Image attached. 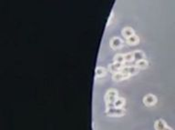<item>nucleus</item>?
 <instances>
[{
    "label": "nucleus",
    "mask_w": 175,
    "mask_h": 130,
    "mask_svg": "<svg viewBox=\"0 0 175 130\" xmlns=\"http://www.w3.org/2000/svg\"><path fill=\"white\" fill-rule=\"evenodd\" d=\"M117 98H118V91L115 89H110L106 93L105 100H106L107 106H108V108L114 107V103Z\"/></svg>",
    "instance_id": "1"
},
{
    "label": "nucleus",
    "mask_w": 175,
    "mask_h": 130,
    "mask_svg": "<svg viewBox=\"0 0 175 130\" xmlns=\"http://www.w3.org/2000/svg\"><path fill=\"white\" fill-rule=\"evenodd\" d=\"M125 114V111L122 108H118V107H110L108 108L106 111V115L110 116H121Z\"/></svg>",
    "instance_id": "2"
},
{
    "label": "nucleus",
    "mask_w": 175,
    "mask_h": 130,
    "mask_svg": "<svg viewBox=\"0 0 175 130\" xmlns=\"http://www.w3.org/2000/svg\"><path fill=\"white\" fill-rule=\"evenodd\" d=\"M156 103H157V97L155 96L154 95L149 94V95L145 96L143 97V104L145 106H154Z\"/></svg>",
    "instance_id": "3"
},
{
    "label": "nucleus",
    "mask_w": 175,
    "mask_h": 130,
    "mask_svg": "<svg viewBox=\"0 0 175 130\" xmlns=\"http://www.w3.org/2000/svg\"><path fill=\"white\" fill-rule=\"evenodd\" d=\"M139 67L137 66H123L122 69H121V72H124L126 74H128L130 76L131 75H135L139 72Z\"/></svg>",
    "instance_id": "4"
},
{
    "label": "nucleus",
    "mask_w": 175,
    "mask_h": 130,
    "mask_svg": "<svg viewBox=\"0 0 175 130\" xmlns=\"http://www.w3.org/2000/svg\"><path fill=\"white\" fill-rule=\"evenodd\" d=\"M131 76L126 74L124 72H117V73H113L112 75V79L114 81H121V80H124V79H127L129 78Z\"/></svg>",
    "instance_id": "5"
},
{
    "label": "nucleus",
    "mask_w": 175,
    "mask_h": 130,
    "mask_svg": "<svg viewBox=\"0 0 175 130\" xmlns=\"http://www.w3.org/2000/svg\"><path fill=\"white\" fill-rule=\"evenodd\" d=\"M123 66L122 64L120 63H117V62H114L113 64H110L109 66V68H110V71L112 72V73H117V72H120L121 69H122Z\"/></svg>",
    "instance_id": "6"
},
{
    "label": "nucleus",
    "mask_w": 175,
    "mask_h": 130,
    "mask_svg": "<svg viewBox=\"0 0 175 130\" xmlns=\"http://www.w3.org/2000/svg\"><path fill=\"white\" fill-rule=\"evenodd\" d=\"M110 46L112 48L117 49V48H120L122 46V40L120 37H113L110 40Z\"/></svg>",
    "instance_id": "7"
},
{
    "label": "nucleus",
    "mask_w": 175,
    "mask_h": 130,
    "mask_svg": "<svg viewBox=\"0 0 175 130\" xmlns=\"http://www.w3.org/2000/svg\"><path fill=\"white\" fill-rule=\"evenodd\" d=\"M167 126L166 123L163 119H158L154 123V128L155 130H164V128Z\"/></svg>",
    "instance_id": "8"
},
{
    "label": "nucleus",
    "mask_w": 175,
    "mask_h": 130,
    "mask_svg": "<svg viewBox=\"0 0 175 130\" xmlns=\"http://www.w3.org/2000/svg\"><path fill=\"white\" fill-rule=\"evenodd\" d=\"M121 33H122V35H123L126 38H128V37H130V36L135 35V34H134V30H133L131 27H124V28L122 29Z\"/></svg>",
    "instance_id": "9"
},
{
    "label": "nucleus",
    "mask_w": 175,
    "mask_h": 130,
    "mask_svg": "<svg viewBox=\"0 0 175 130\" xmlns=\"http://www.w3.org/2000/svg\"><path fill=\"white\" fill-rule=\"evenodd\" d=\"M125 105V99L122 97H118L116 99V101L114 103V107H118V108H122V106Z\"/></svg>",
    "instance_id": "10"
},
{
    "label": "nucleus",
    "mask_w": 175,
    "mask_h": 130,
    "mask_svg": "<svg viewBox=\"0 0 175 130\" xmlns=\"http://www.w3.org/2000/svg\"><path fill=\"white\" fill-rule=\"evenodd\" d=\"M133 56H134V59L139 61V60L144 59V53L141 51V50H136V51L133 52Z\"/></svg>",
    "instance_id": "11"
},
{
    "label": "nucleus",
    "mask_w": 175,
    "mask_h": 130,
    "mask_svg": "<svg viewBox=\"0 0 175 130\" xmlns=\"http://www.w3.org/2000/svg\"><path fill=\"white\" fill-rule=\"evenodd\" d=\"M114 62L123 64V63L125 62L124 55H122V54H117V55H115V56H114Z\"/></svg>",
    "instance_id": "12"
},
{
    "label": "nucleus",
    "mask_w": 175,
    "mask_h": 130,
    "mask_svg": "<svg viewBox=\"0 0 175 130\" xmlns=\"http://www.w3.org/2000/svg\"><path fill=\"white\" fill-rule=\"evenodd\" d=\"M139 37L136 36V35H133L130 37L127 38V43H129L130 45H135L136 43H138L139 42Z\"/></svg>",
    "instance_id": "13"
},
{
    "label": "nucleus",
    "mask_w": 175,
    "mask_h": 130,
    "mask_svg": "<svg viewBox=\"0 0 175 130\" xmlns=\"http://www.w3.org/2000/svg\"><path fill=\"white\" fill-rule=\"evenodd\" d=\"M136 66L139 68H146L148 66V61L146 59L139 60V61H137V63H136Z\"/></svg>",
    "instance_id": "14"
},
{
    "label": "nucleus",
    "mask_w": 175,
    "mask_h": 130,
    "mask_svg": "<svg viewBox=\"0 0 175 130\" xmlns=\"http://www.w3.org/2000/svg\"><path fill=\"white\" fill-rule=\"evenodd\" d=\"M105 74H106V70L102 66H98L96 68V76L100 77L105 76Z\"/></svg>",
    "instance_id": "15"
},
{
    "label": "nucleus",
    "mask_w": 175,
    "mask_h": 130,
    "mask_svg": "<svg viewBox=\"0 0 175 130\" xmlns=\"http://www.w3.org/2000/svg\"><path fill=\"white\" fill-rule=\"evenodd\" d=\"M124 57H125V62H131L132 60L134 59V56H133V53H127L124 55Z\"/></svg>",
    "instance_id": "16"
},
{
    "label": "nucleus",
    "mask_w": 175,
    "mask_h": 130,
    "mask_svg": "<svg viewBox=\"0 0 175 130\" xmlns=\"http://www.w3.org/2000/svg\"><path fill=\"white\" fill-rule=\"evenodd\" d=\"M164 130H172V129H171V128L170 126H167L166 127L164 128Z\"/></svg>",
    "instance_id": "17"
}]
</instances>
